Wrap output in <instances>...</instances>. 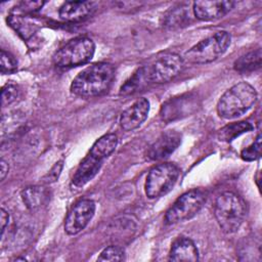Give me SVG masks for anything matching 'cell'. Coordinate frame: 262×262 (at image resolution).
Instances as JSON below:
<instances>
[{
  "instance_id": "cell-1",
  "label": "cell",
  "mask_w": 262,
  "mask_h": 262,
  "mask_svg": "<svg viewBox=\"0 0 262 262\" xmlns=\"http://www.w3.org/2000/svg\"><path fill=\"white\" fill-rule=\"evenodd\" d=\"M115 78L114 67L108 62H96L81 71L71 84V92L80 97L104 94Z\"/></svg>"
},
{
  "instance_id": "cell-2",
  "label": "cell",
  "mask_w": 262,
  "mask_h": 262,
  "mask_svg": "<svg viewBox=\"0 0 262 262\" xmlns=\"http://www.w3.org/2000/svg\"><path fill=\"white\" fill-rule=\"evenodd\" d=\"M257 97V91L251 84L239 82L221 95L217 103V113L224 119L238 118L255 104Z\"/></svg>"
},
{
  "instance_id": "cell-3",
  "label": "cell",
  "mask_w": 262,
  "mask_h": 262,
  "mask_svg": "<svg viewBox=\"0 0 262 262\" xmlns=\"http://www.w3.org/2000/svg\"><path fill=\"white\" fill-rule=\"evenodd\" d=\"M214 214L220 228L226 233H233L245 220L247 204L237 193L225 191L216 199Z\"/></svg>"
},
{
  "instance_id": "cell-4",
  "label": "cell",
  "mask_w": 262,
  "mask_h": 262,
  "mask_svg": "<svg viewBox=\"0 0 262 262\" xmlns=\"http://www.w3.org/2000/svg\"><path fill=\"white\" fill-rule=\"evenodd\" d=\"M95 52V44L88 37H77L61 46L52 56L57 68H74L89 62Z\"/></svg>"
},
{
  "instance_id": "cell-5",
  "label": "cell",
  "mask_w": 262,
  "mask_h": 262,
  "mask_svg": "<svg viewBox=\"0 0 262 262\" xmlns=\"http://www.w3.org/2000/svg\"><path fill=\"white\" fill-rule=\"evenodd\" d=\"M230 40V35L227 32H217L188 49L184 54L183 60L193 64L212 62L227 50Z\"/></svg>"
},
{
  "instance_id": "cell-6",
  "label": "cell",
  "mask_w": 262,
  "mask_h": 262,
  "mask_svg": "<svg viewBox=\"0 0 262 262\" xmlns=\"http://www.w3.org/2000/svg\"><path fill=\"white\" fill-rule=\"evenodd\" d=\"M207 194L201 188L190 189L181 194L165 214L166 224H176L191 219L206 202Z\"/></svg>"
},
{
  "instance_id": "cell-7",
  "label": "cell",
  "mask_w": 262,
  "mask_h": 262,
  "mask_svg": "<svg viewBox=\"0 0 262 262\" xmlns=\"http://www.w3.org/2000/svg\"><path fill=\"white\" fill-rule=\"evenodd\" d=\"M180 174L179 168L173 163H162L150 169L145 181V193L149 199L168 193L175 185Z\"/></svg>"
},
{
  "instance_id": "cell-8",
  "label": "cell",
  "mask_w": 262,
  "mask_h": 262,
  "mask_svg": "<svg viewBox=\"0 0 262 262\" xmlns=\"http://www.w3.org/2000/svg\"><path fill=\"white\" fill-rule=\"evenodd\" d=\"M183 67V57L174 52H166L145 66L149 82L156 84L170 82L182 72Z\"/></svg>"
},
{
  "instance_id": "cell-9",
  "label": "cell",
  "mask_w": 262,
  "mask_h": 262,
  "mask_svg": "<svg viewBox=\"0 0 262 262\" xmlns=\"http://www.w3.org/2000/svg\"><path fill=\"white\" fill-rule=\"evenodd\" d=\"M95 213V203L89 199L77 202L69 211L64 220V230L74 235L82 231L90 222Z\"/></svg>"
},
{
  "instance_id": "cell-10",
  "label": "cell",
  "mask_w": 262,
  "mask_h": 262,
  "mask_svg": "<svg viewBox=\"0 0 262 262\" xmlns=\"http://www.w3.org/2000/svg\"><path fill=\"white\" fill-rule=\"evenodd\" d=\"M198 107L196 96L192 93L182 94L166 101L161 107V118L165 122H171L189 116Z\"/></svg>"
},
{
  "instance_id": "cell-11",
  "label": "cell",
  "mask_w": 262,
  "mask_h": 262,
  "mask_svg": "<svg viewBox=\"0 0 262 262\" xmlns=\"http://www.w3.org/2000/svg\"><path fill=\"white\" fill-rule=\"evenodd\" d=\"M181 143V134L175 130L162 133L146 150L149 161H161L168 158Z\"/></svg>"
},
{
  "instance_id": "cell-12",
  "label": "cell",
  "mask_w": 262,
  "mask_h": 262,
  "mask_svg": "<svg viewBox=\"0 0 262 262\" xmlns=\"http://www.w3.org/2000/svg\"><path fill=\"white\" fill-rule=\"evenodd\" d=\"M149 113V101L141 97L127 107L120 117L121 128L125 131H133L140 127Z\"/></svg>"
},
{
  "instance_id": "cell-13",
  "label": "cell",
  "mask_w": 262,
  "mask_h": 262,
  "mask_svg": "<svg viewBox=\"0 0 262 262\" xmlns=\"http://www.w3.org/2000/svg\"><path fill=\"white\" fill-rule=\"evenodd\" d=\"M233 6L232 1H195L192 3V12L198 19L215 20L227 14Z\"/></svg>"
},
{
  "instance_id": "cell-14",
  "label": "cell",
  "mask_w": 262,
  "mask_h": 262,
  "mask_svg": "<svg viewBox=\"0 0 262 262\" xmlns=\"http://www.w3.org/2000/svg\"><path fill=\"white\" fill-rule=\"evenodd\" d=\"M102 162L103 160H101L97 156L88 152L87 156L79 164L72 179L73 183L78 187L84 186L86 183L92 180L99 172Z\"/></svg>"
},
{
  "instance_id": "cell-15",
  "label": "cell",
  "mask_w": 262,
  "mask_h": 262,
  "mask_svg": "<svg viewBox=\"0 0 262 262\" xmlns=\"http://www.w3.org/2000/svg\"><path fill=\"white\" fill-rule=\"evenodd\" d=\"M96 5L93 1H67L60 6L58 13L66 21H79L91 15Z\"/></svg>"
},
{
  "instance_id": "cell-16",
  "label": "cell",
  "mask_w": 262,
  "mask_h": 262,
  "mask_svg": "<svg viewBox=\"0 0 262 262\" xmlns=\"http://www.w3.org/2000/svg\"><path fill=\"white\" fill-rule=\"evenodd\" d=\"M7 23L24 40L30 39L42 25L41 19L32 16V14H23L12 11L7 17Z\"/></svg>"
},
{
  "instance_id": "cell-17",
  "label": "cell",
  "mask_w": 262,
  "mask_h": 262,
  "mask_svg": "<svg viewBox=\"0 0 262 262\" xmlns=\"http://www.w3.org/2000/svg\"><path fill=\"white\" fill-rule=\"evenodd\" d=\"M168 259L169 261H198L199 251L192 239L180 235L172 243Z\"/></svg>"
},
{
  "instance_id": "cell-18",
  "label": "cell",
  "mask_w": 262,
  "mask_h": 262,
  "mask_svg": "<svg viewBox=\"0 0 262 262\" xmlns=\"http://www.w3.org/2000/svg\"><path fill=\"white\" fill-rule=\"evenodd\" d=\"M191 20V12L186 4H178L171 7L164 15L163 25L168 29H177L188 25Z\"/></svg>"
},
{
  "instance_id": "cell-19",
  "label": "cell",
  "mask_w": 262,
  "mask_h": 262,
  "mask_svg": "<svg viewBox=\"0 0 262 262\" xmlns=\"http://www.w3.org/2000/svg\"><path fill=\"white\" fill-rule=\"evenodd\" d=\"M21 200L30 210H37L45 205L49 199L48 190L43 186H28L20 192Z\"/></svg>"
},
{
  "instance_id": "cell-20",
  "label": "cell",
  "mask_w": 262,
  "mask_h": 262,
  "mask_svg": "<svg viewBox=\"0 0 262 262\" xmlns=\"http://www.w3.org/2000/svg\"><path fill=\"white\" fill-rule=\"evenodd\" d=\"M150 82L147 77L146 68H145V66L141 67L121 86L120 94L124 95V96L134 94V93L142 90Z\"/></svg>"
},
{
  "instance_id": "cell-21",
  "label": "cell",
  "mask_w": 262,
  "mask_h": 262,
  "mask_svg": "<svg viewBox=\"0 0 262 262\" xmlns=\"http://www.w3.org/2000/svg\"><path fill=\"white\" fill-rule=\"evenodd\" d=\"M261 60H262V52L261 49H256L253 51H250L241 57H238L234 63L233 69L241 74H247L254 72L261 67Z\"/></svg>"
},
{
  "instance_id": "cell-22",
  "label": "cell",
  "mask_w": 262,
  "mask_h": 262,
  "mask_svg": "<svg viewBox=\"0 0 262 262\" xmlns=\"http://www.w3.org/2000/svg\"><path fill=\"white\" fill-rule=\"evenodd\" d=\"M118 144V137L114 133H106L99 137L91 146L89 152L97 156L101 160L110 157L116 149Z\"/></svg>"
},
{
  "instance_id": "cell-23",
  "label": "cell",
  "mask_w": 262,
  "mask_h": 262,
  "mask_svg": "<svg viewBox=\"0 0 262 262\" xmlns=\"http://www.w3.org/2000/svg\"><path fill=\"white\" fill-rule=\"evenodd\" d=\"M252 130H253V126L249 122H246V121L233 122L224 126L218 131V138L221 141L230 142L236 137H238L239 135L250 132Z\"/></svg>"
},
{
  "instance_id": "cell-24",
  "label": "cell",
  "mask_w": 262,
  "mask_h": 262,
  "mask_svg": "<svg viewBox=\"0 0 262 262\" xmlns=\"http://www.w3.org/2000/svg\"><path fill=\"white\" fill-rule=\"evenodd\" d=\"M125 251L120 246H108L98 256L97 261H123Z\"/></svg>"
},
{
  "instance_id": "cell-25",
  "label": "cell",
  "mask_w": 262,
  "mask_h": 262,
  "mask_svg": "<svg viewBox=\"0 0 262 262\" xmlns=\"http://www.w3.org/2000/svg\"><path fill=\"white\" fill-rule=\"evenodd\" d=\"M261 134L259 133L252 144L244 148L241 152V157L244 161H255L261 157Z\"/></svg>"
},
{
  "instance_id": "cell-26",
  "label": "cell",
  "mask_w": 262,
  "mask_h": 262,
  "mask_svg": "<svg viewBox=\"0 0 262 262\" xmlns=\"http://www.w3.org/2000/svg\"><path fill=\"white\" fill-rule=\"evenodd\" d=\"M17 69V60L8 51L1 49L0 54V71L2 74H12Z\"/></svg>"
},
{
  "instance_id": "cell-27",
  "label": "cell",
  "mask_w": 262,
  "mask_h": 262,
  "mask_svg": "<svg viewBox=\"0 0 262 262\" xmlns=\"http://www.w3.org/2000/svg\"><path fill=\"white\" fill-rule=\"evenodd\" d=\"M19 96V88L14 83H7L2 87L1 93V104L2 106H6L12 102H14Z\"/></svg>"
},
{
  "instance_id": "cell-28",
  "label": "cell",
  "mask_w": 262,
  "mask_h": 262,
  "mask_svg": "<svg viewBox=\"0 0 262 262\" xmlns=\"http://www.w3.org/2000/svg\"><path fill=\"white\" fill-rule=\"evenodd\" d=\"M44 1H20L13 8L12 12L23 13V14H34L42 8Z\"/></svg>"
},
{
  "instance_id": "cell-29",
  "label": "cell",
  "mask_w": 262,
  "mask_h": 262,
  "mask_svg": "<svg viewBox=\"0 0 262 262\" xmlns=\"http://www.w3.org/2000/svg\"><path fill=\"white\" fill-rule=\"evenodd\" d=\"M62 167H63V161H58L56 162L53 167L46 173V175L43 177V181L45 183H52V182H55L59 175H60V172L62 170Z\"/></svg>"
},
{
  "instance_id": "cell-30",
  "label": "cell",
  "mask_w": 262,
  "mask_h": 262,
  "mask_svg": "<svg viewBox=\"0 0 262 262\" xmlns=\"http://www.w3.org/2000/svg\"><path fill=\"white\" fill-rule=\"evenodd\" d=\"M0 222H1V236H3L4 231L9 222V214L4 208H1V211H0Z\"/></svg>"
},
{
  "instance_id": "cell-31",
  "label": "cell",
  "mask_w": 262,
  "mask_h": 262,
  "mask_svg": "<svg viewBox=\"0 0 262 262\" xmlns=\"http://www.w3.org/2000/svg\"><path fill=\"white\" fill-rule=\"evenodd\" d=\"M8 170H9V166H8L7 162H5L3 159H1V161H0V178H1V180H4V178L8 174Z\"/></svg>"
}]
</instances>
